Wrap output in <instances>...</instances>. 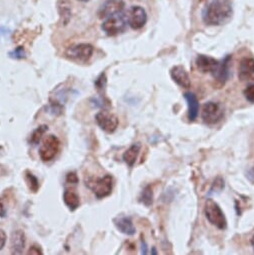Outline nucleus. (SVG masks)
<instances>
[{"mask_svg":"<svg viewBox=\"0 0 254 255\" xmlns=\"http://www.w3.org/2000/svg\"><path fill=\"white\" fill-rule=\"evenodd\" d=\"M232 16V6L227 0H212L203 13L207 25L219 26L225 24Z\"/></svg>","mask_w":254,"mask_h":255,"instance_id":"nucleus-1","label":"nucleus"},{"mask_svg":"<svg viewBox=\"0 0 254 255\" xmlns=\"http://www.w3.org/2000/svg\"><path fill=\"white\" fill-rule=\"evenodd\" d=\"M204 213L207 220L215 225L219 229H225L227 227V221L225 215L220 206L212 199H207L204 205Z\"/></svg>","mask_w":254,"mask_h":255,"instance_id":"nucleus-2","label":"nucleus"},{"mask_svg":"<svg viewBox=\"0 0 254 255\" xmlns=\"http://www.w3.org/2000/svg\"><path fill=\"white\" fill-rule=\"evenodd\" d=\"M86 187L93 191L97 198H104L110 195L113 188V179L111 175H105L104 177L98 179L85 180Z\"/></svg>","mask_w":254,"mask_h":255,"instance_id":"nucleus-3","label":"nucleus"},{"mask_svg":"<svg viewBox=\"0 0 254 255\" xmlns=\"http://www.w3.org/2000/svg\"><path fill=\"white\" fill-rule=\"evenodd\" d=\"M60 148V141L55 135H48L43 141L40 149H39V155L44 162L51 161L57 155Z\"/></svg>","mask_w":254,"mask_h":255,"instance_id":"nucleus-4","label":"nucleus"},{"mask_svg":"<svg viewBox=\"0 0 254 255\" xmlns=\"http://www.w3.org/2000/svg\"><path fill=\"white\" fill-rule=\"evenodd\" d=\"M126 24V18L122 15V13H120L106 18V20L102 23V29L107 35L115 36L125 30Z\"/></svg>","mask_w":254,"mask_h":255,"instance_id":"nucleus-5","label":"nucleus"},{"mask_svg":"<svg viewBox=\"0 0 254 255\" xmlns=\"http://www.w3.org/2000/svg\"><path fill=\"white\" fill-rule=\"evenodd\" d=\"M201 116L206 124H215L223 118V108L216 102H206L203 105Z\"/></svg>","mask_w":254,"mask_h":255,"instance_id":"nucleus-6","label":"nucleus"},{"mask_svg":"<svg viewBox=\"0 0 254 255\" xmlns=\"http://www.w3.org/2000/svg\"><path fill=\"white\" fill-rule=\"evenodd\" d=\"M95 119L99 127L107 133H113L119 123L117 116L108 110L99 111L96 114Z\"/></svg>","mask_w":254,"mask_h":255,"instance_id":"nucleus-7","label":"nucleus"},{"mask_svg":"<svg viewBox=\"0 0 254 255\" xmlns=\"http://www.w3.org/2000/svg\"><path fill=\"white\" fill-rule=\"evenodd\" d=\"M126 20L132 29L137 30L146 24L147 14L142 7L132 6L127 13Z\"/></svg>","mask_w":254,"mask_h":255,"instance_id":"nucleus-8","label":"nucleus"},{"mask_svg":"<svg viewBox=\"0 0 254 255\" xmlns=\"http://www.w3.org/2000/svg\"><path fill=\"white\" fill-rule=\"evenodd\" d=\"M93 46L87 43H82L75 45L69 48L66 52V55L71 58V59L78 60V61H87L90 59V57L93 54Z\"/></svg>","mask_w":254,"mask_h":255,"instance_id":"nucleus-9","label":"nucleus"},{"mask_svg":"<svg viewBox=\"0 0 254 255\" xmlns=\"http://www.w3.org/2000/svg\"><path fill=\"white\" fill-rule=\"evenodd\" d=\"M125 3L123 0H106L100 6L98 15L100 18H108L122 13Z\"/></svg>","mask_w":254,"mask_h":255,"instance_id":"nucleus-10","label":"nucleus"},{"mask_svg":"<svg viewBox=\"0 0 254 255\" xmlns=\"http://www.w3.org/2000/svg\"><path fill=\"white\" fill-rule=\"evenodd\" d=\"M238 77L242 82L254 81V59L245 57L240 61Z\"/></svg>","mask_w":254,"mask_h":255,"instance_id":"nucleus-11","label":"nucleus"},{"mask_svg":"<svg viewBox=\"0 0 254 255\" xmlns=\"http://www.w3.org/2000/svg\"><path fill=\"white\" fill-rule=\"evenodd\" d=\"M170 75L172 79L176 82L179 86L188 89L191 85V81H190V78L189 75L187 73V71L185 70V68L181 65H176L172 67V69L170 70Z\"/></svg>","mask_w":254,"mask_h":255,"instance_id":"nucleus-12","label":"nucleus"},{"mask_svg":"<svg viewBox=\"0 0 254 255\" xmlns=\"http://www.w3.org/2000/svg\"><path fill=\"white\" fill-rule=\"evenodd\" d=\"M219 60L206 55H198L196 58V66L203 73H213L219 65Z\"/></svg>","mask_w":254,"mask_h":255,"instance_id":"nucleus-13","label":"nucleus"},{"mask_svg":"<svg viewBox=\"0 0 254 255\" xmlns=\"http://www.w3.org/2000/svg\"><path fill=\"white\" fill-rule=\"evenodd\" d=\"M25 246V235L22 230H16L11 235L10 249L12 254H21Z\"/></svg>","mask_w":254,"mask_h":255,"instance_id":"nucleus-14","label":"nucleus"},{"mask_svg":"<svg viewBox=\"0 0 254 255\" xmlns=\"http://www.w3.org/2000/svg\"><path fill=\"white\" fill-rule=\"evenodd\" d=\"M231 59V57L230 55H227L224 59L220 60L219 62V65L217 66L216 70L214 71L212 73V76L215 78V79L224 84L226 82V80L228 79V77H229V61Z\"/></svg>","mask_w":254,"mask_h":255,"instance_id":"nucleus-15","label":"nucleus"},{"mask_svg":"<svg viewBox=\"0 0 254 255\" xmlns=\"http://www.w3.org/2000/svg\"><path fill=\"white\" fill-rule=\"evenodd\" d=\"M184 98L188 104V118L190 121H194L197 118L199 112V102L197 97L191 92H186Z\"/></svg>","mask_w":254,"mask_h":255,"instance_id":"nucleus-16","label":"nucleus"},{"mask_svg":"<svg viewBox=\"0 0 254 255\" xmlns=\"http://www.w3.org/2000/svg\"><path fill=\"white\" fill-rule=\"evenodd\" d=\"M115 227L120 232L126 235H133L136 232V229L132 223V220L128 216H120L113 219Z\"/></svg>","mask_w":254,"mask_h":255,"instance_id":"nucleus-17","label":"nucleus"},{"mask_svg":"<svg viewBox=\"0 0 254 255\" xmlns=\"http://www.w3.org/2000/svg\"><path fill=\"white\" fill-rule=\"evenodd\" d=\"M141 145L140 143H135L132 144L123 154V161L128 165V166H133L136 159H137V156L140 152Z\"/></svg>","mask_w":254,"mask_h":255,"instance_id":"nucleus-18","label":"nucleus"},{"mask_svg":"<svg viewBox=\"0 0 254 255\" xmlns=\"http://www.w3.org/2000/svg\"><path fill=\"white\" fill-rule=\"evenodd\" d=\"M63 201L66 204V206L71 210L74 211L76 210L78 207L80 205V199H79V196L76 194V192H74L71 189H66L63 193Z\"/></svg>","mask_w":254,"mask_h":255,"instance_id":"nucleus-19","label":"nucleus"},{"mask_svg":"<svg viewBox=\"0 0 254 255\" xmlns=\"http://www.w3.org/2000/svg\"><path fill=\"white\" fill-rule=\"evenodd\" d=\"M58 10H59L63 24H67L71 17V7L70 4L67 2V0H60L59 3H58Z\"/></svg>","mask_w":254,"mask_h":255,"instance_id":"nucleus-20","label":"nucleus"},{"mask_svg":"<svg viewBox=\"0 0 254 255\" xmlns=\"http://www.w3.org/2000/svg\"><path fill=\"white\" fill-rule=\"evenodd\" d=\"M47 129H48V127L46 125H40L38 128H36L30 136V140H29L30 143L33 145H37L39 143V141H40L42 135L46 132Z\"/></svg>","mask_w":254,"mask_h":255,"instance_id":"nucleus-21","label":"nucleus"},{"mask_svg":"<svg viewBox=\"0 0 254 255\" xmlns=\"http://www.w3.org/2000/svg\"><path fill=\"white\" fill-rule=\"evenodd\" d=\"M139 200L145 206H150L152 204V202H153V193H152L151 186L147 185L143 189V191H142V193L140 195V199Z\"/></svg>","mask_w":254,"mask_h":255,"instance_id":"nucleus-22","label":"nucleus"},{"mask_svg":"<svg viewBox=\"0 0 254 255\" xmlns=\"http://www.w3.org/2000/svg\"><path fill=\"white\" fill-rule=\"evenodd\" d=\"M25 176H26V181H27V184L29 186V189L32 192H37L38 189H39V181H38V179L29 171L26 172Z\"/></svg>","mask_w":254,"mask_h":255,"instance_id":"nucleus-23","label":"nucleus"},{"mask_svg":"<svg viewBox=\"0 0 254 255\" xmlns=\"http://www.w3.org/2000/svg\"><path fill=\"white\" fill-rule=\"evenodd\" d=\"M25 56L26 53L22 46H19L9 52V57L13 58V59H23V58H25Z\"/></svg>","mask_w":254,"mask_h":255,"instance_id":"nucleus-24","label":"nucleus"},{"mask_svg":"<svg viewBox=\"0 0 254 255\" xmlns=\"http://www.w3.org/2000/svg\"><path fill=\"white\" fill-rule=\"evenodd\" d=\"M223 188H224V181H223V179L221 177H217L215 180H214V182L212 184V187H211V190H210V194H212L213 192L218 193Z\"/></svg>","mask_w":254,"mask_h":255,"instance_id":"nucleus-25","label":"nucleus"},{"mask_svg":"<svg viewBox=\"0 0 254 255\" xmlns=\"http://www.w3.org/2000/svg\"><path fill=\"white\" fill-rule=\"evenodd\" d=\"M244 96L246 97V99L251 102L254 103V84L249 85L245 90H244Z\"/></svg>","mask_w":254,"mask_h":255,"instance_id":"nucleus-26","label":"nucleus"},{"mask_svg":"<svg viewBox=\"0 0 254 255\" xmlns=\"http://www.w3.org/2000/svg\"><path fill=\"white\" fill-rule=\"evenodd\" d=\"M105 85H106V76L104 73H102L95 81V86L98 90H101V89L105 88Z\"/></svg>","mask_w":254,"mask_h":255,"instance_id":"nucleus-27","label":"nucleus"},{"mask_svg":"<svg viewBox=\"0 0 254 255\" xmlns=\"http://www.w3.org/2000/svg\"><path fill=\"white\" fill-rule=\"evenodd\" d=\"M5 243H6V233L2 229H0V250L4 247Z\"/></svg>","mask_w":254,"mask_h":255,"instance_id":"nucleus-28","label":"nucleus"},{"mask_svg":"<svg viewBox=\"0 0 254 255\" xmlns=\"http://www.w3.org/2000/svg\"><path fill=\"white\" fill-rule=\"evenodd\" d=\"M66 178H67V181L70 182V183H77V181H78L77 175H76L74 172L68 173L67 176H66Z\"/></svg>","mask_w":254,"mask_h":255,"instance_id":"nucleus-29","label":"nucleus"},{"mask_svg":"<svg viewBox=\"0 0 254 255\" xmlns=\"http://www.w3.org/2000/svg\"><path fill=\"white\" fill-rule=\"evenodd\" d=\"M27 254H36V255H39V254H43V252L41 251L40 247H38L36 245H33L32 247H30V250L27 252Z\"/></svg>","mask_w":254,"mask_h":255,"instance_id":"nucleus-30","label":"nucleus"},{"mask_svg":"<svg viewBox=\"0 0 254 255\" xmlns=\"http://www.w3.org/2000/svg\"><path fill=\"white\" fill-rule=\"evenodd\" d=\"M246 176H247V179H248L252 184H254V167H252V168H250V169L247 170Z\"/></svg>","mask_w":254,"mask_h":255,"instance_id":"nucleus-31","label":"nucleus"},{"mask_svg":"<svg viewBox=\"0 0 254 255\" xmlns=\"http://www.w3.org/2000/svg\"><path fill=\"white\" fill-rule=\"evenodd\" d=\"M10 33V30L9 29H6L4 27H0V39H1L2 37L8 35Z\"/></svg>","mask_w":254,"mask_h":255,"instance_id":"nucleus-32","label":"nucleus"},{"mask_svg":"<svg viewBox=\"0 0 254 255\" xmlns=\"http://www.w3.org/2000/svg\"><path fill=\"white\" fill-rule=\"evenodd\" d=\"M5 215H6V209L3 203L0 201V217H5Z\"/></svg>","mask_w":254,"mask_h":255,"instance_id":"nucleus-33","label":"nucleus"},{"mask_svg":"<svg viewBox=\"0 0 254 255\" xmlns=\"http://www.w3.org/2000/svg\"><path fill=\"white\" fill-rule=\"evenodd\" d=\"M147 253H148V251H147V245H146V243H145L144 241H142V242H141V254L146 255Z\"/></svg>","mask_w":254,"mask_h":255,"instance_id":"nucleus-34","label":"nucleus"},{"mask_svg":"<svg viewBox=\"0 0 254 255\" xmlns=\"http://www.w3.org/2000/svg\"><path fill=\"white\" fill-rule=\"evenodd\" d=\"M251 245L253 247V250H254V235H253V237L251 238Z\"/></svg>","mask_w":254,"mask_h":255,"instance_id":"nucleus-35","label":"nucleus"},{"mask_svg":"<svg viewBox=\"0 0 254 255\" xmlns=\"http://www.w3.org/2000/svg\"><path fill=\"white\" fill-rule=\"evenodd\" d=\"M151 253H152V254H157V252H156V249H155V248L152 249V252H151Z\"/></svg>","mask_w":254,"mask_h":255,"instance_id":"nucleus-36","label":"nucleus"},{"mask_svg":"<svg viewBox=\"0 0 254 255\" xmlns=\"http://www.w3.org/2000/svg\"><path fill=\"white\" fill-rule=\"evenodd\" d=\"M78 1H80V2H88L89 0H78Z\"/></svg>","mask_w":254,"mask_h":255,"instance_id":"nucleus-37","label":"nucleus"}]
</instances>
